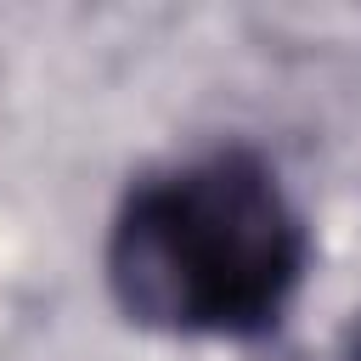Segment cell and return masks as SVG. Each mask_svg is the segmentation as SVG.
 Returning <instances> with one entry per match:
<instances>
[{
    "label": "cell",
    "instance_id": "1",
    "mask_svg": "<svg viewBox=\"0 0 361 361\" xmlns=\"http://www.w3.org/2000/svg\"><path fill=\"white\" fill-rule=\"evenodd\" d=\"M310 237L254 147L141 175L107 231L113 305L152 333L259 338L299 293Z\"/></svg>",
    "mask_w": 361,
    "mask_h": 361
},
{
    "label": "cell",
    "instance_id": "2",
    "mask_svg": "<svg viewBox=\"0 0 361 361\" xmlns=\"http://www.w3.org/2000/svg\"><path fill=\"white\" fill-rule=\"evenodd\" d=\"M344 361H361V310H355L350 327H344Z\"/></svg>",
    "mask_w": 361,
    "mask_h": 361
}]
</instances>
